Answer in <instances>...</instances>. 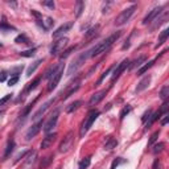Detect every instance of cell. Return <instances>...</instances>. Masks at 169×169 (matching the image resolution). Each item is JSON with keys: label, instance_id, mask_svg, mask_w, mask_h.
Returning a JSON list of instances; mask_svg holds the SVG:
<instances>
[{"label": "cell", "instance_id": "51", "mask_svg": "<svg viewBox=\"0 0 169 169\" xmlns=\"http://www.w3.org/2000/svg\"><path fill=\"white\" fill-rule=\"evenodd\" d=\"M111 4H112V3H107V5L105 4V7H103V11H102V12H103V13H107V12H108V8H110Z\"/></svg>", "mask_w": 169, "mask_h": 169}, {"label": "cell", "instance_id": "16", "mask_svg": "<svg viewBox=\"0 0 169 169\" xmlns=\"http://www.w3.org/2000/svg\"><path fill=\"white\" fill-rule=\"evenodd\" d=\"M149 83H151V75H147V77H144L143 79L139 82L137 87H136V92H141V91H144L145 89H148Z\"/></svg>", "mask_w": 169, "mask_h": 169}, {"label": "cell", "instance_id": "46", "mask_svg": "<svg viewBox=\"0 0 169 169\" xmlns=\"http://www.w3.org/2000/svg\"><path fill=\"white\" fill-rule=\"evenodd\" d=\"M44 5H46V7H49V8H52V9H53V8H54V1H53V0H49V1H44Z\"/></svg>", "mask_w": 169, "mask_h": 169}, {"label": "cell", "instance_id": "35", "mask_svg": "<svg viewBox=\"0 0 169 169\" xmlns=\"http://www.w3.org/2000/svg\"><path fill=\"white\" fill-rule=\"evenodd\" d=\"M40 81H41V77H39V78H36V79L33 81L31 84H29L28 87H26V91H31V90H33V89H36L37 86H39V83H40Z\"/></svg>", "mask_w": 169, "mask_h": 169}, {"label": "cell", "instance_id": "15", "mask_svg": "<svg viewBox=\"0 0 169 169\" xmlns=\"http://www.w3.org/2000/svg\"><path fill=\"white\" fill-rule=\"evenodd\" d=\"M57 137V133H46V136L42 139V143H41V148L45 149V148H49L52 144L54 143Z\"/></svg>", "mask_w": 169, "mask_h": 169}, {"label": "cell", "instance_id": "7", "mask_svg": "<svg viewBox=\"0 0 169 169\" xmlns=\"http://www.w3.org/2000/svg\"><path fill=\"white\" fill-rule=\"evenodd\" d=\"M54 100H56V99H54V98H52V99H49L48 102H45V103H44V105L41 106V107H40L39 110H37L36 112L33 114V116H32V120H33V122H39L40 119H41L42 116H44V114L46 112V110H48V108L50 107V106L54 103Z\"/></svg>", "mask_w": 169, "mask_h": 169}, {"label": "cell", "instance_id": "30", "mask_svg": "<svg viewBox=\"0 0 169 169\" xmlns=\"http://www.w3.org/2000/svg\"><path fill=\"white\" fill-rule=\"evenodd\" d=\"M160 115H161V114H160V111H157V112H155L153 115H151V116H149V122H148V123H147V127L152 126V124H153L155 122H156L157 119L160 118Z\"/></svg>", "mask_w": 169, "mask_h": 169}, {"label": "cell", "instance_id": "36", "mask_svg": "<svg viewBox=\"0 0 169 169\" xmlns=\"http://www.w3.org/2000/svg\"><path fill=\"white\" fill-rule=\"evenodd\" d=\"M169 95V86H164L161 89V91H160V97H161V99H167Z\"/></svg>", "mask_w": 169, "mask_h": 169}, {"label": "cell", "instance_id": "18", "mask_svg": "<svg viewBox=\"0 0 169 169\" xmlns=\"http://www.w3.org/2000/svg\"><path fill=\"white\" fill-rule=\"evenodd\" d=\"M42 61H44V59H42V58H40V59H37V61H34L32 65H29V67L26 69V77H31V75L33 74V73L37 70V67L40 66V64H41Z\"/></svg>", "mask_w": 169, "mask_h": 169}, {"label": "cell", "instance_id": "19", "mask_svg": "<svg viewBox=\"0 0 169 169\" xmlns=\"http://www.w3.org/2000/svg\"><path fill=\"white\" fill-rule=\"evenodd\" d=\"M168 36H169V29H164V31L161 32V34H160V37H159V41H157L156 44V46L155 48H159V46H161L163 44H164L165 41H167V39H168Z\"/></svg>", "mask_w": 169, "mask_h": 169}, {"label": "cell", "instance_id": "29", "mask_svg": "<svg viewBox=\"0 0 169 169\" xmlns=\"http://www.w3.org/2000/svg\"><path fill=\"white\" fill-rule=\"evenodd\" d=\"M74 50H75V46H70L69 49H66V50H64V52H62V54H61V56H59V58H61V59L67 58V57H69L70 54H72Z\"/></svg>", "mask_w": 169, "mask_h": 169}, {"label": "cell", "instance_id": "41", "mask_svg": "<svg viewBox=\"0 0 169 169\" xmlns=\"http://www.w3.org/2000/svg\"><path fill=\"white\" fill-rule=\"evenodd\" d=\"M159 135H160V132H159V131H156V132H155L153 135L151 136V139H149V141H148V144H149V145H152V144H153L155 141L157 140V137H159Z\"/></svg>", "mask_w": 169, "mask_h": 169}, {"label": "cell", "instance_id": "20", "mask_svg": "<svg viewBox=\"0 0 169 169\" xmlns=\"http://www.w3.org/2000/svg\"><path fill=\"white\" fill-rule=\"evenodd\" d=\"M13 148H15V141L13 140H9L7 143V147H5V152H4V156H3V160H7V157L12 153Z\"/></svg>", "mask_w": 169, "mask_h": 169}, {"label": "cell", "instance_id": "52", "mask_svg": "<svg viewBox=\"0 0 169 169\" xmlns=\"http://www.w3.org/2000/svg\"><path fill=\"white\" fill-rule=\"evenodd\" d=\"M168 119H169L168 114H165V115H164V119H163V120H161V124H163V126H165V124L168 123Z\"/></svg>", "mask_w": 169, "mask_h": 169}, {"label": "cell", "instance_id": "6", "mask_svg": "<svg viewBox=\"0 0 169 169\" xmlns=\"http://www.w3.org/2000/svg\"><path fill=\"white\" fill-rule=\"evenodd\" d=\"M58 116H59V110H56L53 114L50 115V118L48 119V122L44 126V131L45 133H50L53 131V128L57 126V122H58Z\"/></svg>", "mask_w": 169, "mask_h": 169}, {"label": "cell", "instance_id": "10", "mask_svg": "<svg viewBox=\"0 0 169 169\" xmlns=\"http://www.w3.org/2000/svg\"><path fill=\"white\" fill-rule=\"evenodd\" d=\"M128 66H130V61H128V59H124L122 64H119L118 66L115 67V70L112 72V75H111V82H114L115 79H118L119 75H120L122 73L126 70V67H128Z\"/></svg>", "mask_w": 169, "mask_h": 169}, {"label": "cell", "instance_id": "25", "mask_svg": "<svg viewBox=\"0 0 169 169\" xmlns=\"http://www.w3.org/2000/svg\"><path fill=\"white\" fill-rule=\"evenodd\" d=\"M52 161H53V155L44 157L42 161H41V164H40V169H45V168H48V167H49V164H50Z\"/></svg>", "mask_w": 169, "mask_h": 169}, {"label": "cell", "instance_id": "14", "mask_svg": "<svg viewBox=\"0 0 169 169\" xmlns=\"http://www.w3.org/2000/svg\"><path fill=\"white\" fill-rule=\"evenodd\" d=\"M72 26H73L72 23H66V24H64V25H61V26H59V28L53 33V39H61V37L64 36V34L66 33V32L69 31Z\"/></svg>", "mask_w": 169, "mask_h": 169}, {"label": "cell", "instance_id": "44", "mask_svg": "<svg viewBox=\"0 0 169 169\" xmlns=\"http://www.w3.org/2000/svg\"><path fill=\"white\" fill-rule=\"evenodd\" d=\"M9 99H11V94H7V95H5V97H3L1 99H0V106H3V105H4V103H7Z\"/></svg>", "mask_w": 169, "mask_h": 169}, {"label": "cell", "instance_id": "49", "mask_svg": "<svg viewBox=\"0 0 169 169\" xmlns=\"http://www.w3.org/2000/svg\"><path fill=\"white\" fill-rule=\"evenodd\" d=\"M25 155H26V152H23V153H19V155H17V157L15 159V163H17L20 159H23V157L25 156Z\"/></svg>", "mask_w": 169, "mask_h": 169}, {"label": "cell", "instance_id": "27", "mask_svg": "<svg viewBox=\"0 0 169 169\" xmlns=\"http://www.w3.org/2000/svg\"><path fill=\"white\" fill-rule=\"evenodd\" d=\"M118 145V141L115 140V139H112V137H110L107 141H106V144H105V149H112V148H115V147Z\"/></svg>", "mask_w": 169, "mask_h": 169}, {"label": "cell", "instance_id": "34", "mask_svg": "<svg viewBox=\"0 0 169 169\" xmlns=\"http://www.w3.org/2000/svg\"><path fill=\"white\" fill-rule=\"evenodd\" d=\"M15 42H17V44H28L29 40H28V37H26L25 34H20V36H17L15 39Z\"/></svg>", "mask_w": 169, "mask_h": 169}, {"label": "cell", "instance_id": "42", "mask_svg": "<svg viewBox=\"0 0 169 169\" xmlns=\"http://www.w3.org/2000/svg\"><path fill=\"white\" fill-rule=\"evenodd\" d=\"M17 82H19V77H15V75H13V77L8 81V86H13V84H16Z\"/></svg>", "mask_w": 169, "mask_h": 169}, {"label": "cell", "instance_id": "24", "mask_svg": "<svg viewBox=\"0 0 169 169\" xmlns=\"http://www.w3.org/2000/svg\"><path fill=\"white\" fill-rule=\"evenodd\" d=\"M59 66H61V65H54V66L49 67V69L45 72V78H52V77H53V75L56 74L57 70L59 69Z\"/></svg>", "mask_w": 169, "mask_h": 169}, {"label": "cell", "instance_id": "31", "mask_svg": "<svg viewBox=\"0 0 169 169\" xmlns=\"http://www.w3.org/2000/svg\"><path fill=\"white\" fill-rule=\"evenodd\" d=\"M36 50H37L36 48L29 49V50H24V52H21L20 53V56L21 57H33L34 54H36Z\"/></svg>", "mask_w": 169, "mask_h": 169}, {"label": "cell", "instance_id": "28", "mask_svg": "<svg viewBox=\"0 0 169 169\" xmlns=\"http://www.w3.org/2000/svg\"><path fill=\"white\" fill-rule=\"evenodd\" d=\"M83 8H84V3L83 1H77V4H75V16H77V17H79V16L82 15Z\"/></svg>", "mask_w": 169, "mask_h": 169}, {"label": "cell", "instance_id": "37", "mask_svg": "<svg viewBox=\"0 0 169 169\" xmlns=\"http://www.w3.org/2000/svg\"><path fill=\"white\" fill-rule=\"evenodd\" d=\"M90 163H91V160H90V157H86V159H83L82 161L79 163V169H86V168L90 165Z\"/></svg>", "mask_w": 169, "mask_h": 169}, {"label": "cell", "instance_id": "39", "mask_svg": "<svg viewBox=\"0 0 169 169\" xmlns=\"http://www.w3.org/2000/svg\"><path fill=\"white\" fill-rule=\"evenodd\" d=\"M111 70H112V66H111V67H108V69L106 70L105 73H103V74H102V77H100V78H99V81H98V82H97V84H100V83H102V81L105 79V78L107 77L108 74H110V73H111Z\"/></svg>", "mask_w": 169, "mask_h": 169}, {"label": "cell", "instance_id": "23", "mask_svg": "<svg viewBox=\"0 0 169 169\" xmlns=\"http://www.w3.org/2000/svg\"><path fill=\"white\" fill-rule=\"evenodd\" d=\"M153 64H155V59H152V61L147 62V64L144 65V66H141L140 69L137 70V74L141 75V74H144V73H147V72H148V69H151V67L153 66Z\"/></svg>", "mask_w": 169, "mask_h": 169}, {"label": "cell", "instance_id": "22", "mask_svg": "<svg viewBox=\"0 0 169 169\" xmlns=\"http://www.w3.org/2000/svg\"><path fill=\"white\" fill-rule=\"evenodd\" d=\"M81 105H82V102H81V100H75V102H73L72 105L66 107V112H69V114L74 112L75 110H78V108L81 107Z\"/></svg>", "mask_w": 169, "mask_h": 169}, {"label": "cell", "instance_id": "53", "mask_svg": "<svg viewBox=\"0 0 169 169\" xmlns=\"http://www.w3.org/2000/svg\"><path fill=\"white\" fill-rule=\"evenodd\" d=\"M32 15H34V16H36V17H40V16H41L39 12H36V11H32Z\"/></svg>", "mask_w": 169, "mask_h": 169}, {"label": "cell", "instance_id": "33", "mask_svg": "<svg viewBox=\"0 0 169 169\" xmlns=\"http://www.w3.org/2000/svg\"><path fill=\"white\" fill-rule=\"evenodd\" d=\"M53 23H54L53 19H50V17H45V21H42L41 25H42V28H44V29H49L52 25H53Z\"/></svg>", "mask_w": 169, "mask_h": 169}, {"label": "cell", "instance_id": "17", "mask_svg": "<svg viewBox=\"0 0 169 169\" xmlns=\"http://www.w3.org/2000/svg\"><path fill=\"white\" fill-rule=\"evenodd\" d=\"M36 157H37V152L36 151H31V152H29L28 157H26L25 163H24V169H29V168H31L32 165H33Z\"/></svg>", "mask_w": 169, "mask_h": 169}, {"label": "cell", "instance_id": "5", "mask_svg": "<svg viewBox=\"0 0 169 169\" xmlns=\"http://www.w3.org/2000/svg\"><path fill=\"white\" fill-rule=\"evenodd\" d=\"M73 141H74V133L70 131V132H67V135L64 137V140L61 141V144H59V147H58V151L61 152V153L67 152L70 148H72Z\"/></svg>", "mask_w": 169, "mask_h": 169}, {"label": "cell", "instance_id": "40", "mask_svg": "<svg viewBox=\"0 0 169 169\" xmlns=\"http://www.w3.org/2000/svg\"><path fill=\"white\" fill-rule=\"evenodd\" d=\"M168 106H169V103H168V100H165L164 103H163V106H161V108H160V114H168Z\"/></svg>", "mask_w": 169, "mask_h": 169}, {"label": "cell", "instance_id": "2", "mask_svg": "<svg viewBox=\"0 0 169 169\" xmlns=\"http://www.w3.org/2000/svg\"><path fill=\"white\" fill-rule=\"evenodd\" d=\"M135 11H136V5H131V7L126 8L124 11H122L118 15V17L115 19V25L120 26V25H124L126 23H128V20L131 19V16L133 15Z\"/></svg>", "mask_w": 169, "mask_h": 169}, {"label": "cell", "instance_id": "54", "mask_svg": "<svg viewBox=\"0 0 169 169\" xmlns=\"http://www.w3.org/2000/svg\"><path fill=\"white\" fill-rule=\"evenodd\" d=\"M0 48H1V42H0Z\"/></svg>", "mask_w": 169, "mask_h": 169}, {"label": "cell", "instance_id": "4", "mask_svg": "<svg viewBox=\"0 0 169 169\" xmlns=\"http://www.w3.org/2000/svg\"><path fill=\"white\" fill-rule=\"evenodd\" d=\"M98 116H99V111H91V112L89 114V116L86 118V120L83 122L82 127H81V131H79V136H81V137H83L84 133L89 131V128L92 126V123L95 122V119H97Z\"/></svg>", "mask_w": 169, "mask_h": 169}, {"label": "cell", "instance_id": "13", "mask_svg": "<svg viewBox=\"0 0 169 169\" xmlns=\"http://www.w3.org/2000/svg\"><path fill=\"white\" fill-rule=\"evenodd\" d=\"M106 90H100V91H98V92H95V94H92L91 95V98H90V100H89V106H94V105H98V103L100 102V100L105 98V95H106Z\"/></svg>", "mask_w": 169, "mask_h": 169}, {"label": "cell", "instance_id": "38", "mask_svg": "<svg viewBox=\"0 0 169 169\" xmlns=\"http://www.w3.org/2000/svg\"><path fill=\"white\" fill-rule=\"evenodd\" d=\"M131 110H132V107H131V106H126V107H124L123 110L120 111V115H119V116H120V119H124V116H126Z\"/></svg>", "mask_w": 169, "mask_h": 169}, {"label": "cell", "instance_id": "8", "mask_svg": "<svg viewBox=\"0 0 169 169\" xmlns=\"http://www.w3.org/2000/svg\"><path fill=\"white\" fill-rule=\"evenodd\" d=\"M62 74H64V67L59 66V69L56 72V74L53 75V77L50 78V81H49V84H48V91H52L53 89H56L58 82L61 81V77Z\"/></svg>", "mask_w": 169, "mask_h": 169}, {"label": "cell", "instance_id": "47", "mask_svg": "<svg viewBox=\"0 0 169 169\" xmlns=\"http://www.w3.org/2000/svg\"><path fill=\"white\" fill-rule=\"evenodd\" d=\"M33 103H34V102H32V103H31V105H29V106H28V107H26V108H25V110H24V112H23V114H21V116H23V118H24V116H25V115H26V114H28V112H29V110H31V108H32V106H33Z\"/></svg>", "mask_w": 169, "mask_h": 169}, {"label": "cell", "instance_id": "50", "mask_svg": "<svg viewBox=\"0 0 169 169\" xmlns=\"http://www.w3.org/2000/svg\"><path fill=\"white\" fill-rule=\"evenodd\" d=\"M119 163H120V160L119 159H116V160H114V163H112V165H111V169H115L116 167L119 165Z\"/></svg>", "mask_w": 169, "mask_h": 169}, {"label": "cell", "instance_id": "3", "mask_svg": "<svg viewBox=\"0 0 169 169\" xmlns=\"http://www.w3.org/2000/svg\"><path fill=\"white\" fill-rule=\"evenodd\" d=\"M89 57H90V50H87V52H84V53L81 54L75 61H73L72 64H70L69 69H67V75H73L74 73H77V70L82 66V65L84 64V61H86Z\"/></svg>", "mask_w": 169, "mask_h": 169}, {"label": "cell", "instance_id": "48", "mask_svg": "<svg viewBox=\"0 0 169 169\" xmlns=\"http://www.w3.org/2000/svg\"><path fill=\"white\" fill-rule=\"evenodd\" d=\"M5 79H7V73L1 72V73H0V82H4Z\"/></svg>", "mask_w": 169, "mask_h": 169}, {"label": "cell", "instance_id": "32", "mask_svg": "<svg viewBox=\"0 0 169 169\" xmlns=\"http://www.w3.org/2000/svg\"><path fill=\"white\" fill-rule=\"evenodd\" d=\"M164 147H165L164 143H157V144H155V147H153V149H152V152H153L155 155H157V153H160V152H163Z\"/></svg>", "mask_w": 169, "mask_h": 169}, {"label": "cell", "instance_id": "9", "mask_svg": "<svg viewBox=\"0 0 169 169\" xmlns=\"http://www.w3.org/2000/svg\"><path fill=\"white\" fill-rule=\"evenodd\" d=\"M67 42H69V39H67V37H61L57 42H54L53 48H52V50H50V54L52 56H56V54L61 53L62 49H64V46L66 45Z\"/></svg>", "mask_w": 169, "mask_h": 169}, {"label": "cell", "instance_id": "21", "mask_svg": "<svg viewBox=\"0 0 169 169\" xmlns=\"http://www.w3.org/2000/svg\"><path fill=\"white\" fill-rule=\"evenodd\" d=\"M98 31H99V25H95L92 28H90L89 31L86 32V40H91L92 37H95L98 34Z\"/></svg>", "mask_w": 169, "mask_h": 169}, {"label": "cell", "instance_id": "43", "mask_svg": "<svg viewBox=\"0 0 169 169\" xmlns=\"http://www.w3.org/2000/svg\"><path fill=\"white\" fill-rule=\"evenodd\" d=\"M151 115H152V111H151V110L145 111V112H144V115L141 116V120H143V122H147V119H148Z\"/></svg>", "mask_w": 169, "mask_h": 169}, {"label": "cell", "instance_id": "11", "mask_svg": "<svg viewBox=\"0 0 169 169\" xmlns=\"http://www.w3.org/2000/svg\"><path fill=\"white\" fill-rule=\"evenodd\" d=\"M41 127H42V120L36 122V123H34L33 126H32L28 131H26V133H25V139H26V140H31V139H33L34 136H36L37 133L40 132Z\"/></svg>", "mask_w": 169, "mask_h": 169}, {"label": "cell", "instance_id": "26", "mask_svg": "<svg viewBox=\"0 0 169 169\" xmlns=\"http://www.w3.org/2000/svg\"><path fill=\"white\" fill-rule=\"evenodd\" d=\"M145 59H147V57H145V56H141V57H139V58L136 59V61L133 62L132 65H130V69H135V67H140L141 65H143V62H145Z\"/></svg>", "mask_w": 169, "mask_h": 169}, {"label": "cell", "instance_id": "1", "mask_svg": "<svg viewBox=\"0 0 169 169\" xmlns=\"http://www.w3.org/2000/svg\"><path fill=\"white\" fill-rule=\"evenodd\" d=\"M120 34H122L120 31L115 32V33L111 34L108 39H106L105 41L99 42L95 48L90 49V57H97V56H99V54H102V53H106V52L114 45V42H116V40L120 37Z\"/></svg>", "mask_w": 169, "mask_h": 169}, {"label": "cell", "instance_id": "12", "mask_svg": "<svg viewBox=\"0 0 169 169\" xmlns=\"http://www.w3.org/2000/svg\"><path fill=\"white\" fill-rule=\"evenodd\" d=\"M161 11H163V7H156V8H153L152 11H149V13L145 16V17H144L143 24H144V25H147V24L152 23L155 19H157V16L161 13Z\"/></svg>", "mask_w": 169, "mask_h": 169}, {"label": "cell", "instance_id": "45", "mask_svg": "<svg viewBox=\"0 0 169 169\" xmlns=\"http://www.w3.org/2000/svg\"><path fill=\"white\" fill-rule=\"evenodd\" d=\"M153 169H163V165H161V163H160V160H155Z\"/></svg>", "mask_w": 169, "mask_h": 169}]
</instances>
